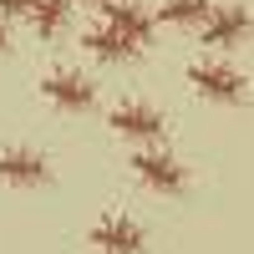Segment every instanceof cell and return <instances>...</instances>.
I'll use <instances>...</instances> for the list:
<instances>
[{"mask_svg": "<svg viewBox=\"0 0 254 254\" xmlns=\"http://www.w3.org/2000/svg\"><path fill=\"white\" fill-rule=\"evenodd\" d=\"M107 127L117 137H127V142H158L163 137V117L153 107H142V102H117L107 112Z\"/></svg>", "mask_w": 254, "mask_h": 254, "instance_id": "obj_6", "label": "cell"}, {"mask_svg": "<svg viewBox=\"0 0 254 254\" xmlns=\"http://www.w3.org/2000/svg\"><path fill=\"white\" fill-rule=\"evenodd\" d=\"M153 15L163 26H203V20L214 15V0H158Z\"/></svg>", "mask_w": 254, "mask_h": 254, "instance_id": "obj_10", "label": "cell"}, {"mask_svg": "<svg viewBox=\"0 0 254 254\" xmlns=\"http://www.w3.org/2000/svg\"><path fill=\"white\" fill-rule=\"evenodd\" d=\"M81 5H97V10H102V5H107V0H81Z\"/></svg>", "mask_w": 254, "mask_h": 254, "instance_id": "obj_14", "label": "cell"}, {"mask_svg": "<svg viewBox=\"0 0 254 254\" xmlns=\"http://www.w3.org/2000/svg\"><path fill=\"white\" fill-rule=\"evenodd\" d=\"M249 31H254V15L244 5H214V15L198 26V41L208 51H234L249 41Z\"/></svg>", "mask_w": 254, "mask_h": 254, "instance_id": "obj_1", "label": "cell"}, {"mask_svg": "<svg viewBox=\"0 0 254 254\" xmlns=\"http://www.w3.org/2000/svg\"><path fill=\"white\" fill-rule=\"evenodd\" d=\"M0 183H10V188H46L51 183V163L41 153H26V147H5V153H0Z\"/></svg>", "mask_w": 254, "mask_h": 254, "instance_id": "obj_7", "label": "cell"}, {"mask_svg": "<svg viewBox=\"0 0 254 254\" xmlns=\"http://www.w3.org/2000/svg\"><path fill=\"white\" fill-rule=\"evenodd\" d=\"M188 81H193V92L203 97V102H244V76L234 71V66H224V61H193L188 66Z\"/></svg>", "mask_w": 254, "mask_h": 254, "instance_id": "obj_2", "label": "cell"}, {"mask_svg": "<svg viewBox=\"0 0 254 254\" xmlns=\"http://www.w3.org/2000/svg\"><path fill=\"white\" fill-rule=\"evenodd\" d=\"M132 173H137V183L153 188V193H183L188 188V168L178 158H168V153H147V147H137Z\"/></svg>", "mask_w": 254, "mask_h": 254, "instance_id": "obj_4", "label": "cell"}, {"mask_svg": "<svg viewBox=\"0 0 254 254\" xmlns=\"http://www.w3.org/2000/svg\"><path fill=\"white\" fill-rule=\"evenodd\" d=\"M81 46H87L97 61H132V56H142L147 46H137L127 31H117L112 20H102V26H92L87 36H81Z\"/></svg>", "mask_w": 254, "mask_h": 254, "instance_id": "obj_8", "label": "cell"}, {"mask_svg": "<svg viewBox=\"0 0 254 254\" xmlns=\"http://www.w3.org/2000/svg\"><path fill=\"white\" fill-rule=\"evenodd\" d=\"M41 97H46L56 112H92L97 107V87H92V76H81V71H51L41 81Z\"/></svg>", "mask_w": 254, "mask_h": 254, "instance_id": "obj_3", "label": "cell"}, {"mask_svg": "<svg viewBox=\"0 0 254 254\" xmlns=\"http://www.w3.org/2000/svg\"><path fill=\"white\" fill-rule=\"evenodd\" d=\"M66 20H71V0H36V10H31L36 36H61Z\"/></svg>", "mask_w": 254, "mask_h": 254, "instance_id": "obj_11", "label": "cell"}, {"mask_svg": "<svg viewBox=\"0 0 254 254\" xmlns=\"http://www.w3.org/2000/svg\"><path fill=\"white\" fill-rule=\"evenodd\" d=\"M36 0H0V20H31Z\"/></svg>", "mask_w": 254, "mask_h": 254, "instance_id": "obj_12", "label": "cell"}, {"mask_svg": "<svg viewBox=\"0 0 254 254\" xmlns=\"http://www.w3.org/2000/svg\"><path fill=\"white\" fill-rule=\"evenodd\" d=\"M92 249L97 254H147V234L122 219V214H107L102 224H92Z\"/></svg>", "mask_w": 254, "mask_h": 254, "instance_id": "obj_5", "label": "cell"}, {"mask_svg": "<svg viewBox=\"0 0 254 254\" xmlns=\"http://www.w3.org/2000/svg\"><path fill=\"white\" fill-rule=\"evenodd\" d=\"M10 51V31H5V20H0V56Z\"/></svg>", "mask_w": 254, "mask_h": 254, "instance_id": "obj_13", "label": "cell"}, {"mask_svg": "<svg viewBox=\"0 0 254 254\" xmlns=\"http://www.w3.org/2000/svg\"><path fill=\"white\" fill-rule=\"evenodd\" d=\"M102 20H112L117 31H127L137 46H153V20L158 15H147L142 5H132V0H107V5H102Z\"/></svg>", "mask_w": 254, "mask_h": 254, "instance_id": "obj_9", "label": "cell"}]
</instances>
